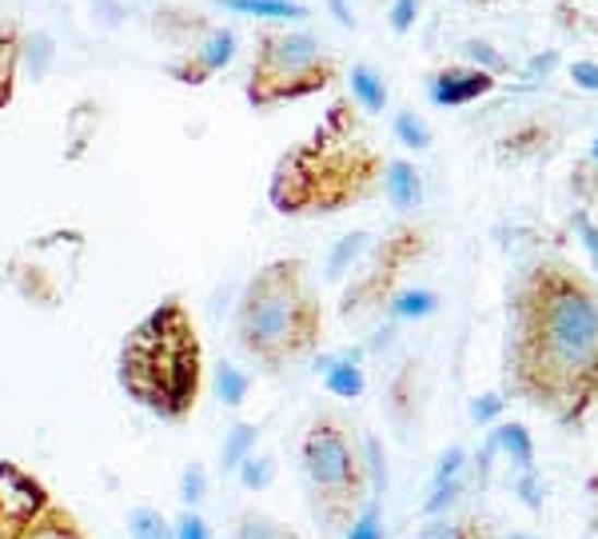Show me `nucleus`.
<instances>
[{
  "mask_svg": "<svg viewBox=\"0 0 598 539\" xmlns=\"http://www.w3.org/2000/svg\"><path fill=\"white\" fill-rule=\"evenodd\" d=\"M503 396L578 428L598 411V280L563 256L518 272L506 296Z\"/></svg>",
  "mask_w": 598,
  "mask_h": 539,
  "instance_id": "nucleus-1",
  "label": "nucleus"
},
{
  "mask_svg": "<svg viewBox=\"0 0 598 539\" xmlns=\"http://www.w3.org/2000/svg\"><path fill=\"white\" fill-rule=\"evenodd\" d=\"M387 160L359 129V105L351 96H339L323 112L320 129L276 160L267 204L288 220L339 216L375 196Z\"/></svg>",
  "mask_w": 598,
  "mask_h": 539,
  "instance_id": "nucleus-2",
  "label": "nucleus"
},
{
  "mask_svg": "<svg viewBox=\"0 0 598 539\" xmlns=\"http://www.w3.org/2000/svg\"><path fill=\"white\" fill-rule=\"evenodd\" d=\"M116 380L132 404L164 423H188L204 396V340L184 296H164L120 340Z\"/></svg>",
  "mask_w": 598,
  "mask_h": 539,
  "instance_id": "nucleus-3",
  "label": "nucleus"
},
{
  "mask_svg": "<svg viewBox=\"0 0 598 539\" xmlns=\"http://www.w3.org/2000/svg\"><path fill=\"white\" fill-rule=\"evenodd\" d=\"M323 328V300L303 256L267 260L243 284L236 304V344L264 372H288L291 363L315 356Z\"/></svg>",
  "mask_w": 598,
  "mask_h": 539,
  "instance_id": "nucleus-4",
  "label": "nucleus"
},
{
  "mask_svg": "<svg viewBox=\"0 0 598 539\" xmlns=\"http://www.w3.org/2000/svg\"><path fill=\"white\" fill-rule=\"evenodd\" d=\"M311 512L327 531H347L371 495V468L356 428L339 411H320L299 440Z\"/></svg>",
  "mask_w": 598,
  "mask_h": 539,
  "instance_id": "nucleus-5",
  "label": "nucleus"
},
{
  "mask_svg": "<svg viewBox=\"0 0 598 539\" xmlns=\"http://www.w3.org/2000/svg\"><path fill=\"white\" fill-rule=\"evenodd\" d=\"M339 60L327 52L320 36L299 28H264L255 36L252 69H248V105L276 108L291 100H308L339 84Z\"/></svg>",
  "mask_w": 598,
  "mask_h": 539,
  "instance_id": "nucleus-6",
  "label": "nucleus"
},
{
  "mask_svg": "<svg viewBox=\"0 0 598 539\" xmlns=\"http://www.w3.org/2000/svg\"><path fill=\"white\" fill-rule=\"evenodd\" d=\"M431 248V232L419 220H399L392 232L383 236L380 244L368 248V256L351 276V284L339 296V316L359 320V316H380L387 312L392 296L403 288V276L427 256Z\"/></svg>",
  "mask_w": 598,
  "mask_h": 539,
  "instance_id": "nucleus-7",
  "label": "nucleus"
},
{
  "mask_svg": "<svg viewBox=\"0 0 598 539\" xmlns=\"http://www.w3.org/2000/svg\"><path fill=\"white\" fill-rule=\"evenodd\" d=\"M52 504L48 483L16 459H0V539H21Z\"/></svg>",
  "mask_w": 598,
  "mask_h": 539,
  "instance_id": "nucleus-8",
  "label": "nucleus"
},
{
  "mask_svg": "<svg viewBox=\"0 0 598 539\" xmlns=\"http://www.w3.org/2000/svg\"><path fill=\"white\" fill-rule=\"evenodd\" d=\"M9 276L24 300H33L40 308H60L64 296H69L72 276H76V264H69V268H64V260L48 264V236H40V240H33L21 256L12 260Z\"/></svg>",
  "mask_w": 598,
  "mask_h": 539,
  "instance_id": "nucleus-9",
  "label": "nucleus"
},
{
  "mask_svg": "<svg viewBox=\"0 0 598 539\" xmlns=\"http://www.w3.org/2000/svg\"><path fill=\"white\" fill-rule=\"evenodd\" d=\"M231 57H236V28H228V24H216L212 33L200 40V45L184 48L176 60H168L164 64V72L172 76L176 84H188V88H200V84H207L216 72H224L231 64Z\"/></svg>",
  "mask_w": 598,
  "mask_h": 539,
  "instance_id": "nucleus-10",
  "label": "nucleus"
},
{
  "mask_svg": "<svg viewBox=\"0 0 598 539\" xmlns=\"http://www.w3.org/2000/svg\"><path fill=\"white\" fill-rule=\"evenodd\" d=\"M495 84H499V72L483 69V64H443V69L431 76V100H435L439 108H463L491 96Z\"/></svg>",
  "mask_w": 598,
  "mask_h": 539,
  "instance_id": "nucleus-11",
  "label": "nucleus"
},
{
  "mask_svg": "<svg viewBox=\"0 0 598 539\" xmlns=\"http://www.w3.org/2000/svg\"><path fill=\"white\" fill-rule=\"evenodd\" d=\"M563 132L554 120H542V117H530L523 124H515L511 132L499 136V153L511 156V160H535V156H547L559 148Z\"/></svg>",
  "mask_w": 598,
  "mask_h": 539,
  "instance_id": "nucleus-12",
  "label": "nucleus"
},
{
  "mask_svg": "<svg viewBox=\"0 0 598 539\" xmlns=\"http://www.w3.org/2000/svg\"><path fill=\"white\" fill-rule=\"evenodd\" d=\"M212 28H216V24L207 21L204 12L188 9V4H164V9L156 12V33H160L164 40L180 45V48L200 45V40L212 33Z\"/></svg>",
  "mask_w": 598,
  "mask_h": 539,
  "instance_id": "nucleus-13",
  "label": "nucleus"
},
{
  "mask_svg": "<svg viewBox=\"0 0 598 539\" xmlns=\"http://www.w3.org/2000/svg\"><path fill=\"white\" fill-rule=\"evenodd\" d=\"M483 447L491 452V456H506V459H511V468H515L518 476L535 471V435L527 432V423H518V420L499 423L495 432L487 435Z\"/></svg>",
  "mask_w": 598,
  "mask_h": 539,
  "instance_id": "nucleus-14",
  "label": "nucleus"
},
{
  "mask_svg": "<svg viewBox=\"0 0 598 539\" xmlns=\"http://www.w3.org/2000/svg\"><path fill=\"white\" fill-rule=\"evenodd\" d=\"M383 192H387L395 212H415L423 204V177H419V168L411 160H387Z\"/></svg>",
  "mask_w": 598,
  "mask_h": 539,
  "instance_id": "nucleus-15",
  "label": "nucleus"
},
{
  "mask_svg": "<svg viewBox=\"0 0 598 539\" xmlns=\"http://www.w3.org/2000/svg\"><path fill=\"white\" fill-rule=\"evenodd\" d=\"M21 48L24 33L12 16H0V112L12 105L16 96V72H21Z\"/></svg>",
  "mask_w": 598,
  "mask_h": 539,
  "instance_id": "nucleus-16",
  "label": "nucleus"
},
{
  "mask_svg": "<svg viewBox=\"0 0 598 539\" xmlns=\"http://www.w3.org/2000/svg\"><path fill=\"white\" fill-rule=\"evenodd\" d=\"M387 404H392V416L399 428L415 420V408H419V363L415 360H407L395 372L392 387H387Z\"/></svg>",
  "mask_w": 598,
  "mask_h": 539,
  "instance_id": "nucleus-17",
  "label": "nucleus"
},
{
  "mask_svg": "<svg viewBox=\"0 0 598 539\" xmlns=\"http://www.w3.org/2000/svg\"><path fill=\"white\" fill-rule=\"evenodd\" d=\"M323 363V387L332 392L335 399H359L363 387H368V375L359 368L356 356H344V360H320Z\"/></svg>",
  "mask_w": 598,
  "mask_h": 539,
  "instance_id": "nucleus-18",
  "label": "nucleus"
},
{
  "mask_svg": "<svg viewBox=\"0 0 598 539\" xmlns=\"http://www.w3.org/2000/svg\"><path fill=\"white\" fill-rule=\"evenodd\" d=\"M228 12H240V16H255V21H308V9L296 4V0H216Z\"/></svg>",
  "mask_w": 598,
  "mask_h": 539,
  "instance_id": "nucleus-19",
  "label": "nucleus"
},
{
  "mask_svg": "<svg viewBox=\"0 0 598 539\" xmlns=\"http://www.w3.org/2000/svg\"><path fill=\"white\" fill-rule=\"evenodd\" d=\"M21 539H93V536H88V528H84L81 519L72 516L69 507L48 504V512H45V516L36 519L33 528L24 531Z\"/></svg>",
  "mask_w": 598,
  "mask_h": 539,
  "instance_id": "nucleus-20",
  "label": "nucleus"
},
{
  "mask_svg": "<svg viewBox=\"0 0 598 539\" xmlns=\"http://www.w3.org/2000/svg\"><path fill=\"white\" fill-rule=\"evenodd\" d=\"M351 100H356L368 117H380L383 108H387V84L383 76L371 64H356L351 69Z\"/></svg>",
  "mask_w": 598,
  "mask_h": 539,
  "instance_id": "nucleus-21",
  "label": "nucleus"
},
{
  "mask_svg": "<svg viewBox=\"0 0 598 539\" xmlns=\"http://www.w3.org/2000/svg\"><path fill=\"white\" fill-rule=\"evenodd\" d=\"M419 539H499L491 531V524L475 516H463V519H447V516H431L419 531Z\"/></svg>",
  "mask_w": 598,
  "mask_h": 539,
  "instance_id": "nucleus-22",
  "label": "nucleus"
},
{
  "mask_svg": "<svg viewBox=\"0 0 598 539\" xmlns=\"http://www.w3.org/2000/svg\"><path fill=\"white\" fill-rule=\"evenodd\" d=\"M231 539H303L291 524L267 516V512H243L231 524Z\"/></svg>",
  "mask_w": 598,
  "mask_h": 539,
  "instance_id": "nucleus-23",
  "label": "nucleus"
},
{
  "mask_svg": "<svg viewBox=\"0 0 598 539\" xmlns=\"http://www.w3.org/2000/svg\"><path fill=\"white\" fill-rule=\"evenodd\" d=\"M255 440H260V428H255V423H248V420L231 423L228 440H224V452H219V468H224V471L240 468L243 459L255 452Z\"/></svg>",
  "mask_w": 598,
  "mask_h": 539,
  "instance_id": "nucleus-24",
  "label": "nucleus"
},
{
  "mask_svg": "<svg viewBox=\"0 0 598 539\" xmlns=\"http://www.w3.org/2000/svg\"><path fill=\"white\" fill-rule=\"evenodd\" d=\"M435 308H439V296L431 292V288H399V292L392 296L387 312H392L395 320H423L431 316Z\"/></svg>",
  "mask_w": 598,
  "mask_h": 539,
  "instance_id": "nucleus-25",
  "label": "nucleus"
},
{
  "mask_svg": "<svg viewBox=\"0 0 598 539\" xmlns=\"http://www.w3.org/2000/svg\"><path fill=\"white\" fill-rule=\"evenodd\" d=\"M368 248H371V232H351V236H344V240L335 244L332 260H327V276H332V280H344L347 268H351L356 260L368 256Z\"/></svg>",
  "mask_w": 598,
  "mask_h": 539,
  "instance_id": "nucleus-26",
  "label": "nucleus"
},
{
  "mask_svg": "<svg viewBox=\"0 0 598 539\" xmlns=\"http://www.w3.org/2000/svg\"><path fill=\"white\" fill-rule=\"evenodd\" d=\"M395 136H399V144L403 148H411V153H427V148L435 144L431 124H427L419 112H411V108H403L399 117H395Z\"/></svg>",
  "mask_w": 598,
  "mask_h": 539,
  "instance_id": "nucleus-27",
  "label": "nucleus"
},
{
  "mask_svg": "<svg viewBox=\"0 0 598 539\" xmlns=\"http://www.w3.org/2000/svg\"><path fill=\"white\" fill-rule=\"evenodd\" d=\"M128 531H132V539H172V524L160 507H136L128 516Z\"/></svg>",
  "mask_w": 598,
  "mask_h": 539,
  "instance_id": "nucleus-28",
  "label": "nucleus"
},
{
  "mask_svg": "<svg viewBox=\"0 0 598 539\" xmlns=\"http://www.w3.org/2000/svg\"><path fill=\"white\" fill-rule=\"evenodd\" d=\"M216 387H219V399H224L228 408H240L243 399H248V387H252V380H248V372H240L236 363H219Z\"/></svg>",
  "mask_w": 598,
  "mask_h": 539,
  "instance_id": "nucleus-29",
  "label": "nucleus"
},
{
  "mask_svg": "<svg viewBox=\"0 0 598 539\" xmlns=\"http://www.w3.org/2000/svg\"><path fill=\"white\" fill-rule=\"evenodd\" d=\"M236 471H240V483L248 488V492H264L267 483H272V476H276V459H272V456H255V452H252V456L243 459Z\"/></svg>",
  "mask_w": 598,
  "mask_h": 539,
  "instance_id": "nucleus-30",
  "label": "nucleus"
},
{
  "mask_svg": "<svg viewBox=\"0 0 598 539\" xmlns=\"http://www.w3.org/2000/svg\"><path fill=\"white\" fill-rule=\"evenodd\" d=\"M347 539H383V516H380V504H375V500H368L363 512L351 519Z\"/></svg>",
  "mask_w": 598,
  "mask_h": 539,
  "instance_id": "nucleus-31",
  "label": "nucleus"
},
{
  "mask_svg": "<svg viewBox=\"0 0 598 539\" xmlns=\"http://www.w3.org/2000/svg\"><path fill=\"white\" fill-rule=\"evenodd\" d=\"M380 4H387V16H392L395 33H407V28H415V21H419V4H423V0H380Z\"/></svg>",
  "mask_w": 598,
  "mask_h": 539,
  "instance_id": "nucleus-32",
  "label": "nucleus"
},
{
  "mask_svg": "<svg viewBox=\"0 0 598 539\" xmlns=\"http://www.w3.org/2000/svg\"><path fill=\"white\" fill-rule=\"evenodd\" d=\"M204 492H207L204 468H200V464H188V468H184V480H180V495H184V504L196 507L200 500H204Z\"/></svg>",
  "mask_w": 598,
  "mask_h": 539,
  "instance_id": "nucleus-33",
  "label": "nucleus"
},
{
  "mask_svg": "<svg viewBox=\"0 0 598 539\" xmlns=\"http://www.w3.org/2000/svg\"><path fill=\"white\" fill-rule=\"evenodd\" d=\"M172 539H212V531H207L204 516H200V512H192V507H188L184 516H180V519H176V524H172Z\"/></svg>",
  "mask_w": 598,
  "mask_h": 539,
  "instance_id": "nucleus-34",
  "label": "nucleus"
},
{
  "mask_svg": "<svg viewBox=\"0 0 598 539\" xmlns=\"http://www.w3.org/2000/svg\"><path fill=\"white\" fill-rule=\"evenodd\" d=\"M503 404H506L503 392H487V396H479L471 404V420L475 423H491L499 416V411H503Z\"/></svg>",
  "mask_w": 598,
  "mask_h": 539,
  "instance_id": "nucleus-35",
  "label": "nucleus"
},
{
  "mask_svg": "<svg viewBox=\"0 0 598 539\" xmlns=\"http://www.w3.org/2000/svg\"><path fill=\"white\" fill-rule=\"evenodd\" d=\"M575 232H578V240H583V248L590 252V260H595V268H598V224L590 220L587 212H575Z\"/></svg>",
  "mask_w": 598,
  "mask_h": 539,
  "instance_id": "nucleus-36",
  "label": "nucleus"
},
{
  "mask_svg": "<svg viewBox=\"0 0 598 539\" xmlns=\"http://www.w3.org/2000/svg\"><path fill=\"white\" fill-rule=\"evenodd\" d=\"M571 81H575L583 93H598V64L595 60H575V64H571Z\"/></svg>",
  "mask_w": 598,
  "mask_h": 539,
  "instance_id": "nucleus-37",
  "label": "nucleus"
},
{
  "mask_svg": "<svg viewBox=\"0 0 598 539\" xmlns=\"http://www.w3.org/2000/svg\"><path fill=\"white\" fill-rule=\"evenodd\" d=\"M463 464H467V452H463V447H451L447 456L439 459L435 483H443V480H455V476H463Z\"/></svg>",
  "mask_w": 598,
  "mask_h": 539,
  "instance_id": "nucleus-38",
  "label": "nucleus"
},
{
  "mask_svg": "<svg viewBox=\"0 0 598 539\" xmlns=\"http://www.w3.org/2000/svg\"><path fill=\"white\" fill-rule=\"evenodd\" d=\"M467 52H471V57H483V64H491V72H506V60L499 57L491 45H483V40H467Z\"/></svg>",
  "mask_w": 598,
  "mask_h": 539,
  "instance_id": "nucleus-39",
  "label": "nucleus"
},
{
  "mask_svg": "<svg viewBox=\"0 0 598 539\" xmlns=\"http://www.w3.org/2000/svg\"><path fill=\"white\" fill-rule=\"evenodd\" d=\"M587 492H590V504H595V524H598V471L587 480Z\"/></svg>",
  "mask_w": 598,
  "mask_h": 539,
  "instance_id": "nucleus-40",
  "label": "nucleus"
},
{
  "mask_svg": "<svg viewBox=\"0 0 598 539\" xmlns=\"http://www.w3.org/2000/svg\"><path fill=\"white\" fill-rule=\"evenodd\" d=\"M590 160L598 165V136H595V144H590Z\"/></svg>",
  "mask_w": 598,
  "mask_h": 539,
  "instance_id": "nucleus-41",
  "label": "nucleus"
},
{
  "mask_svg": "<svg viewBox=\"0 0 598 539\" xmlns=\"http://www.w3.org/2000/svg\"><path fill=\"white\" fill-rule=\"evenodd\" d=\"M471 4H495V0H471Z\"/></svg>",
  "mask_w": 598,
  "mask_h": 539,
  "instance_id": "nucleus-42",
  "label": "nucleus"
},
{
  "mask_svg": "<svg viewBox=\"0 0 598 539\" xmlns=\"http://www.w3.org/2000/svg\"><path fill=\"white\" fill-rule=\"evenodd\" d=\"M515 539H530V536H515Z\"/></svg>",
  "mask_w": 598,
  "mask_h": 539,
  "instance_id": "nucleus-43",
  "label": "nucleus"
}]
</instances>
